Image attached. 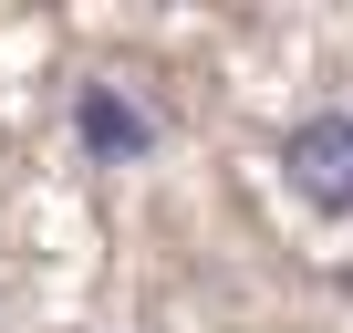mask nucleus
Listing matches in <instances>:
<instances>
[{
	"mask_svg": "<svg viewBox=\"0 0 353 333\" xmlns=\"http://www.w3.org/2000/svg\"><path fill=\"white\" fill-rule=\"evenodd\" d=\"M281 178H291L301 209L353 219V115H301V125L281 135Z\"/></svg>",
	"mask_w": 353,
	"mask_h": 333,
	"instance_id": "1",
	"label": "nucleus"
},
{
	"mask_svg": "<svg viewBox=\"0 0 353 333\" xmlns=\"http://www.w3.org/2000/svg\"><path fill=\"white\" fill-rule=\"evenodd\" d=\"M73 135H83L94 156H114V166H125V156H145V146H156V115H145V104H125V84H83V94H73Z\"/></svg>",
	"mask_w": 353,
	"mask_h": 333,
	"instance_id": "2",
	"label": "nucleus"
}]
</instances>
